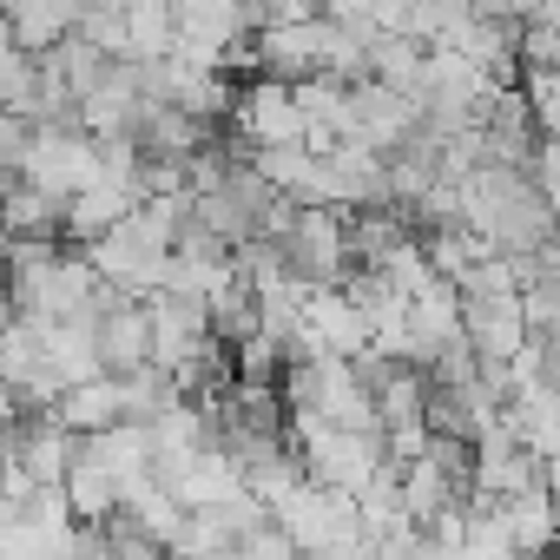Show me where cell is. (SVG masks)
I'll return each mask as SVG.
<instances>
[{"label":"cell","instance_id":"1","mask_svg":"<svg viewBox=\"0 0 560 560\" xmlns=\"http://www.w3.org/2000/svg\"><path fill=\"white\" fill-rule=\"evenodd\" d=\"M21 172L40 191L73 198V191H86V185L106 178V145H100V132H86L73 119H40V139H34V152H27Z\"/></svg>","mask_w":560,"mask_h":560},{"label":"cell","instance_id":"2","mask_svg":"<svg viewBox=\"0 0 560 560\" xmlns=\"http://www.w3.org/2000/svg\"><path fill=\"white\" fill-rule=\"evenodd\" d=\"M284 257L311 284H343L350 277V211L343 205H304L298 224L284 231Z\"/></svg>","mask_w":560,"mask_h":560},{"label":"cell","instance_id":"8","mask_svg":"<svg viewBox=\"0 0 560 560\" xmlns=\"http://www.w3.org/2000/svg\"><path fill=\"white\" fill-rule=\"evenodd\" d=\"M100 350H106V370H139V363H152V311L145 304H113L106 311V324H100Z\"/></svg>","mask_w":560,"mask_h":560},{"label":"cell","instance_id":"9","mask_svg":"<svg viewBox=\"0 0 560 560\" xmlns=\"http://www.w3.org/2000/svg\"><path fill=\"white\" fill-rule=\"evenodd\" d=\"M139 205V191H126V185H113V178H100V185H86V191H73L67 198V237H100V231H113V224H126V211Z\"/></svg>","mask_w":560,"mask_h":560},{"label":"cell","instance_id":"3","mask_svg":"<svg viewBox=\"0 0 560 560\" xmlns=\"http://www.w3.org/2000/svg\"><path fill=\"white\" fill-rule=\"evenodd\" d=\"M237 139L250 145H291V139H311V119L298 106V86L284 73H257L244 93H237Z\"/></svg>","mask_w":560,"mask_h":560},{"label":"cell","instance_id":"12","mask_svg":"<svg viewBox=\"0 0 560 560\" xmlns=\"http://www.w3.org/2000/svg\"><path fill=\"white\" fill-rule=\"evenodd\" d=\"M521 86H527V106H534L540 132H560V67H527Z\"/></svg>","mask_w":560,"mask_h":560},{"label":"cell","instance_id":"11","mask_svg":"<svg viewBox=\"0 0 560 560\" xmlns=\"http://www.w3.org/2000/svg\"><path fill=\"white\" fill-rule=\"evenodd\" d=\"M132 21V54L139 60H172L178 54V0H126Z\"/></svg>","mask_w":560,"mask_h":560},{"label":"cell","instance_id":"6","mask_svg":"<svg viewBox=\"0 0 560 560\" xmlns=\"http://www.w3.org/2000/svg\"><path fill=\"white\" fill-rule=\"evenodd\" d=\"M304 317H311L317 343L337 350V357H370V350H376V324H370V311L350 298V284H311Z\"/></svg>","mask_w":560,"mask_h":560},{"label":"cell","instance_id":"13","mask_svg":"<svg viewBox=\"0 0 560 560\" xmlns=\"http://www.w3.org/2000/svg\"><path fill=\"white\" fill-rule=\"evenodd\" d=\"M527 172H534V185L560 205V132H547L540 145H534V159H527Z\"/></svg>","mask_w":560,"mask_h":560},{"label":"cell","instance_id":"5","mask_svg":"<svg viewBox=\"0 0 560 560\" xmlns=\"http://www.w3.org/2000/svg\"><path fill=\"white\" fill-rule=\"evenodd\" d=\"M324 67H330V14H317V21H264L257 73L304 80V73H324Z\"/></svg>","mask_w":560,"mask_h":560},{"label":"cell","instance_id":"4","mask_svg":"<svg viewBox=\"0 0 560 560\" xmlns=\"http://www.w3.org/2000/svg\"><path fill=\"white\" fill-rule=\"evenodd\" d=\"M80 250L93 257V270H100V277H113V284H126V291H139V298L165 291V264H172V250L145 244V237H139L132 224H113V231L86 237Z\"/></svg>","mask_w":560,"mask_h":560},{"label":"cell","instance_id":"10","mask_svg":"<svg viewBox=\"0 0 560 560\" xmlns=\"http://www.w3.org/2000/svg\"><path fill=\"white\" fill-rule=\"evenodd\" d=\"M67 494H73V514H80V521H113V514L126 508L119 475H113L106 462H93L86 448H80V462H73V475H67Z\"/></svg>","mask_w":560,"mask_h":560},{"label":"cell","instance_id":"7","mask_svg":"<svg viewBox=\"0 0 560 560\" xmlns=\"http://www.w3.org/2000/svg\"><path fill=\"white\" fill-rule=\"evenodd\" d=\"M60 422L67 429H80V435H100V429H113V422H126V383H119V370H106V376H86V383H73L60 402Z\"/></svg>","mask_w":560,"mask_h":560}]
</instances>
